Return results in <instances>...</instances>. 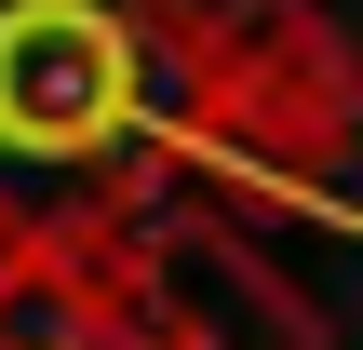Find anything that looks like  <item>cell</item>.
I'll return each mask as SVG.
<instances>
[{
    "instance_id": "1",
    "label": "cell",
    "mask_w": 363,
    "mask_h": 350,
    "mask_svg": "<svg viewBox=\"0 0 363 350\" xmlns=\"http://www.w3.org/2000/svg\"><path fill=\"white\" fill-rule=\"evenodd\" d=\"M202 0H0V256H81L189 202Z\"/></svg>"
},
{
    "instance_id": "2",
    "label": "cell",
    "mask_w": 363,
    "mask_h": 350,
    "mask_svg": "<svg viewBox=\"0 0 363 350\" xmlns=\"http://www.w3.org/2000/svg\"><path fill=\"white\" fill-rule=\"evenodd\" d=\"M202 108H189V202L350 229V121L363 67L323 0H202Z\"/></svg>"
},
{
    "instance_id": "3",
    "label": "cell",
    "mask_w": 363,
    "mask_h": 350,
    "mask_svg": "<svg viewBox=\"0 0 363 350\" xmlns=\"http://www.w3.org/2000/svg\"><path fill=\"white\" fill-rule=\"evenodd\" d=\"M135 350H323V310L269 270V243L216 202H148L135 229L67 256Z\"/></svg>"
},
{
    "instance_id": "4",
    "label": "cell",
    "mask_w": 363,
    "mask_h": 350,
    "mask_svg": "<svg viewBox=\"0 0 363 350\" xmlns=\"http://www.w3.org/2000/svg\"><path fill=\"white\" fill-rule=\"evenodd\" d=\"M0 350H135L67 256H0Z\"/></svg>"
}]
</instances>
